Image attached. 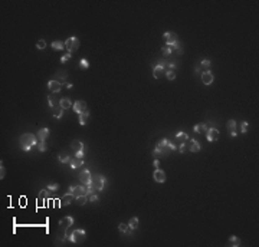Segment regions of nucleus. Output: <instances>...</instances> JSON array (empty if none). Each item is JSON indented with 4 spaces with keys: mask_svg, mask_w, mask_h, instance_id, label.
<instances>
[{
    "mask_svg": "<svg viewBox=\"0 0 259 247\" xmlns=\"http://www.w3.org/2000/svg\"><path fill=\"white\" fill-rule=\"evenodd\" d=\"M73 224V219L72 217H65V219H62L59 221V230L56 233V244H59V240L61 243H63V240L66 239V234H68V230H69V227Z\"/></svg>",
    "mask_w": 259,
    "mask_h": 247,
    "instance_id": "nucleus-1",
    "label": "nucleus"
},
{
    "mask_svg": "<svg viewBox=\"0 0 259 247\" xmlns=\"http://www.w3.org/2000/svg\"><path fill=\"white\" fill-rule=\"evenodd\" d=\"M19 141H20V145H22L23 151H29L33 145H36V144H38V138L35 137L33 134H29L28 132V134H23Z\"/></svg>",
    "mask_w": 259,
    "mask_h": 247,
    "instance_id": "nucleus-2",
    "label": "nucleus"
},
{
    "mask_svg": "<svg viewBox=\"0 0 259 247\" xmlns=\"http://www.w3.org/2000/svg\"><path fill=\"white\" fill-rule=\"evenodd\" d=\"M85 237H87V233L83 230H81V229H77V230H72L69 234H68V240L72 243H75V244H81V243H83V240H85Z\"/></svg>",
    "mask_w": 259,
    "mask_h": 247,
    "instance_id": "nucleus-3",
    "label": "nucleus"
},
{
    "mask_svg": "<svg viewBox=\"0 0 259 247\" xmlns=\"http://www.w3.org/2000/svg\"><path fill=\"white\" fill-rule=\"evenodd\" d=\"M89 185L92 187L95 191H102V190H104V187H105V177L101 175V174L95 175V178H92V181H91Z\"/></svg>",
    "mask_w": 259,
    "mask_h": 247,
    "instance_id": "nucleus-4",
    "label": "nucleus"
},
{
    "mask_svg": "<svg viewBox=\"0 0 259 247\" xmlns=\"http://www.w3.org/2000/svg\"><path fill=\"white\" fill-rule=\"evenodd\" d=\"M65 48L69 50V53H73L75 50H78L79 48V39L72 36V38H68L65 40Z\"/></svg>",
    "mask_w": 259,
    "mask_h": 247,
    "instance_id": "nucleus-5",
    "label": "nucleus"
},
{
    "mask_svg": "<svg viewBox=\"0 0 259 247\" xmlns=\"http://www.w3.org/2000/svg\"><path fill=\"white\" fill-rule=\"evenodd\" d=\"M79 181H81V184L82 185H89L91 184V181H92V175H91V172H89L88 170H83L81 174H79Z\"/></svg>",
    "mask_w": 259,
    "mask_h": 247,
    "instance_id": "nucleus-6",
    "label": "nucleus"
},
{
    "mask_svg": "<svg viewBox=\"0 0 259 247\" xmlns=\"http://www.w3.org/2000/svg\"><path fill=\"white\" fill-rule=\"evenodd\" d=\"M48 89H49L52 93H58L62 89V83L59 82V81H56V79H52V81L48 82Z\"/></svg>",
    "mask_w": 259,
    "mask_h": 247,
    "instance_id": "nucleus-7",
    "label": "nucleus"
},
{
    "mask_svg": "<svg viewBox=\"0 0 259 247\" xmlns=\"http://www.w3.org/2000/svg\"><path fill=\"white\" fill-rule=\"evenodd\" d=\"M69 192H71L73 197L77 198L79 195H83L85 192H87V188L85 185H77V187H69Z\"/></svg>",
    "mask_w": 259,
    "mask_h": 247,
    "instance_id": "nucleus-8",
    "label": "nucleus"
},
{
    "mask_svg": "<svg viewBox=\"0 0 259 247\" xmlns=\"http://www.w3.org/2000/svg\"><path fill=\"white\" fill-rule=\"evenodd\" d=\"M206 138H207L209 142L217 141V138H219V131H217L216 128H209V129L206 131Z\"/></svg>",
    "mask_w": 259,
    "mask_h": 247,
    "instance_id": "nucleus-9",
    "label": "nucleus"
},
{
    "mask_svg": "<svg viewBox=\"0 0 259 247\" xmlns=\"http://www.w3.org/2000/svg\"><path fill=\"white\" fill-rule=\"evenodd\" d=\"M153 178H154L155 182H165V180H167V177H165V172L164 171H161L160 168H157V170L153 172Z\"/></svg>",
    "mask_w": 259,
    "mask_h": 247,
    "instance_id": "nucleus-10",
    "label": "nucleus"
},
{
    "mask_svg": "<svg viewBox=\"0 0 259 247\" xmlns=\"http://www.w3.org/2000/svg\"><path fill=\"white\" fill-rule=\"evenodd\" d=\"M165 65L167 63H163V62H158V65L157 66H154V69H153V75H154V78L155 79H158V78L164 73V69H165Z\"/></svg>",
    "mask_w": 259,
    "mask_h": 247,
    "instance_id": "nucleus-11",
    "label": "nucleus"
},
{
    "mask_svg": "<svg viewBox=\"0 0 259 247\" xmlns=\"http://www.w3.org/2000/svg\"><path fill=\"white\" fill-rule=\"evenodd\" d=\"M49 128H42V129H39L38 131V141L39 142H45L46 139H48V137H49Z\"/></svg>",
    "mask_w": 259,
    "mask_h": 247,
    "instance_id": "nucleus-12",
    "label": "nucleus"
},
{
    "mask_svg": "<svg viewBox=\"0 0 259 247\" xmlns=\"http://www.w3.org/2000/svg\"><path fill=\"white\" fill-rule=\"evenodd\" d=\"M73 111H75L77 114H81V112H83V111H87V102L82 101V99L77 101V102L73 104Z\"/></svg>",
    "mask_w": 259,
    "mask_h": 247,
    "instance_id": "nucleus-13",
    "label": "nucleus"
},
{
    "mask_svg": "<svg viewBox=\"0 0 259 247\" xmlns=\"http://www.w3.org/2000/svg\"><path fill=\"white\" fill-rule=\"evenodd\" d=\"M73 198H75V197L72 195L71 192H69V194H65V195H63V197L59 200V205H61V207H66V205H69V204H72Z\"/></svg>",
    "mask_w": 259,
    "mask_h": 247,
    "instance_id": "nucleus-14",
    "label": "nucleus"
},
{
    "mask_svg": "<svg viewBox=\"0 0 259 247\" xmlns=\"http://www.w3.org/2000/svg\"><path fill=\"white\" fill-rule=\"evenodd\" d=\"M215 81V76H213V73L210 71H206L203 72V75H202V82L204 83V85H210V83Z\"/></svg>",
    "mask_w": 259,
    "mask_h": 247,
    "instance_id": "nucleus-15",
    "label": "nucleus"
},
{
    "mask_svg": "<svg viewBox=\"0 0 259 247\" xmlns=\"http://www.w3.org/2000/svg\"><path fill=\"white\" fill-rule=\"evenodd\" d=\"M187 149L189 151H192V152H199V151H200V144H199L197 139H189Z\"/></svg>",
    "mask_w": 259,
    "mask_h": 247,
    "instance_id": "nucleus-16",
    "label": "nucleus"
},
{
    "mask_svg": "<svg viewBox=\"0 0 259 247\" xmlns=\"http://www.w3.org/2000/svg\"><path fill=\"white\" fill-rule=\"evenodd\" d=\"M163 38L165 39V42H167V45L176 43V42H177V36H176V33H173V32H164V35H163Z\"/></svg>",
    "mask_w": 259,
    "mask_h": 247,
    "instance_id": "nucleus-17",
    "label": "nucleus"
},
{
    "mask_svg": "<svg viewBox=\"0 0 259 247\" xmlns=\"http://www.w3.org/2000/svg\"><path fill=\"white\" fill-rule=\"evenodd\" d=\"M72 152L73 154H77V152H79V151H82L83 148H85V145H83L79 139H75V141H72Z\"/></svg>",
    "mask_w": 259,
    "mask_h": 247,
    "instance_id": "nucleus-18",
    "label": "nucleus"
},
{
    "mask_svg": "<svg viewBox=\"0 0 259 247\" xmlns=\"http://www.w3.org/2000/svg\"><path fill=\"white\" fill-rule=\"evenodd\" d=\"M48 198V190H42V191L39 192V197L38 200H36V204H38V207H43L45 204L43 201Z\"/></svg>",
    "mask_w": 259,
    "mask_h": 247,
    "instance_id": "nucleus-19",
    "label": "nucleus"
},
{
    "mask_svg": "<svg viewBox=\"0 0 259 247\" xmlns=\"http://www.w3.org/2000/svg\"><path fill=\"white\" fill-rule=\"evenodd\" d=\"M83 164V159L82 158H78V157H71V161H69V165H71V168H78V167H81Z\"/></svg>",
    "mask_w": 259,
    "mask_h": 247,
    "instance_id": "nucleus-20",
    "label": "nucleus"
},
{
    "mask_svg": "<svg viewBox=\"0 0 259 247\" xmlns=\"http://www.w3.org/2000/svg\"><path fill=\"white\" fill-rule=\"evenodd\" d=\"M59 101L61 99H58L55 96V93H50L49 96H48V104H49L50 108H55V106H59Z\"/></svg>",
    "mask_w": 259,
    "mask_h": 247,
    "instance_id": "nucleus-21",
    "label": "nucleus"
},
{
    "mask_svg": "<svg viewBox=\"0 0 259 247\" xmlns=\"http://www.w3.org/2000/svg\"><path fill=\"white\" fill-rule=\"evenodd\" d=\"M59 106H61L62 109H69L72 106V101L69 98H62L59 101Z\"/></svg>",
    "mask_w": 259,
    "mask_h": 247,
    "instance_id": "nucleus-22",
    "label": "nucleus"
},
{
    "mask_svg": "<svg viewBox=\"0 0 259 247\" xmlns=\"http://www.w3.org/2000/svg\"><path fill=\"white\" fill-rule=\"evenodd\" d=\"M78 115H79V124H81V125H87V122H88V118H89L88 109L83 111V112H81V114H78Z\"/></svg>",
    "mask_w": 259,
    "mask_h": 247,
    "instance_id": "nucleus-23",
    "label": "nucleus"
},
{
    "mask_svg": "<svg viewBox=\"0 0 259 247\" xmlns=\"http://www.w3.org/2000/svg\"><path fill=\"white\" fill-rule=\"evenodd\" d=\"M167 145H169V139H167V138H163V139H160V141H158V144L155 145V149L161 151V155H163V149H164Z\"/></svg>",
    "mask_w": 259,
    "mask_h": 247,
    "instance_id": "nucleus-24",
    "label": "nucleus"
},
{
    "mask_svg": "<svg viewBox=\"0 0 259 247\" xmlns=\"http://www.w3.org/2000/svg\"><path fill=\"white\" fill-rule=\"evenodd\" d=\"M176 139H177V141H180V144L186 142V141H189V135H187V134H184L183 131H180V132H177Z\"/></svg>",
    "mask_w": 259,
    "mask_h": 247,
    "instance_id": "nucleus-25",
    "label": "nucleus"
},
{
    "mask_svg": "<svg viewBox=\"0 0 259 247\" xmlns=\"http://www.w3.org/2000/svg\"><path fill=\"white\" fill-rule=\"evenodd\" d=\"M52 48L55 50H62L65 49V42H59V40H55V42H52Z\"/></svg>",
    "mask_w": 259,
    "mask_h": 247,
    "instance_id": "nucleus-26",
    "label": "nucleus"
},
{
    "mask_svg": "<svg viewBox=\"0 0 259 247\" xmlns=\"http://www.w3.org/2000/svg\"><path fill=\"white\" fill-rule=\"evenodd\" d=\"M194 132H206L209 128H207V125L206 124H197V125H194Z\"/></svg>",
    "mask_w": 259,
    "mask_h": 247,
    "instance_id": "nucleus-27",
    "label": "nucleus"
},
{
    "mask_svg": "<svg viewBox=\"0 0 259 247\" xmlns=\"http://www.w3.org/2000/svg\"><path fill=\"white\" fill-rule=\"evenodd\" d=\"M229 246H233V247L240 246V240H239V239H237L236 236L229 237Z\"/></svg>",
    "mask_w": 259,
    "mask_h": 247,
    "instance_id": "nucleus-28",
    "label": "nucleus"
},
{
    "mask_svg": "<svg viewBox=\"0 0 259 247\" xmlns=\"http://www.w3.org/2000/svg\"><path fill=\"white\" fill-rule=\"evenodd\" d=\"M128 227H130L131 230H135V229H137L138 227V219L137 217H132V219L128 221Z\"/></svg>",
    "mask_w": 259,
    "mask_h": 247,
    "instance_id": "nucleus-29",
    "label": "nucleus"
},
{
    "mask_svg": "<svg viewBox=\"0 0 259 247\" xmlns=\"http://www.w3.org/2000/svg\"><path fill=\"white\" fill-rule=\"evenodd\" d=\"M226 128H227V131L229 132H233L235 129H236V121H235V119H229Z\"/></svg>",
    "mask_w": 259,
    "mask_h": 247,
    "instance_id": "nucleus-30",
    "label": "nucleus"
},
{
    "mask_svg": "<svg viewBox=\"0 0 259 247\" xmlns=\"http://www.w3.org/2000/svg\"><path fill=\"white\" fill-rule=\"evenodd\" d=\"M59 161H61V162H63V164H66V162H68V164H69V161H71V155H68V154H65V152H62L61 155H59Z\"/></svg>",
    "mask_w": 259,
    "mask_h": 247,
    "instance_id": "nucleus-31",
    "label": "nucleus"
},
{
    "mask_svg": "<svg viewBox=\"0 0 259 247\" xmlns=\"http://www.w3.org/2000/svg\"><path fill=\"white\" fill-rule=\"evenodd\" d=\"M88 195L87 194H83V195H79V197H77L75 200H77L78 204H81V205H83V204H87V201H88Z\"/></svg>",
    "mask_w": 259,
    "mask_h": 247,
    "instance_id": "nucleus-32",
    "label": "nucleus"
},
{
    "mask_svg": "<svg viewBox=\"0 0 259 247\" xmlns=\"http://www.w3.org/2000/svg\"><path fill=\"white\" fill-rule=\"evenodd\" d=\"M161 53H163V56H164V58L170 56V55H171L170 46H167V45H165V46H163V48H161Z\"/></svg>",
    "mask_w": 259,
    "mask_h": 247,
    "instance_id": "nucleus-33",
    "label": "nucleus"
},
{
    "mask_svg": "<svg viewBox=\"0 0 259 247\" xmlns=\"http://www.w3.org/2000/svg\"><path fill=\"white\" fill-rule=\"evenodd\" d=\"M62 108L61 106H55V108H53V116H55V118H61L62 116Z\"/></svg>",
    "mask_w": 259,
    "mask_h": 247,
    "instance_id": "nucleus-34",
    "label": "nucleus"
},
{
    "mask_svg": "<svg viewBox=\"0 0 259 247\" xmlns=\"http://www.w3.org/2000/svg\"><path fill=\"white\" fill-rule=\"evenodd\" d=\"M165 76L169 81H174L176 79V71H167L165 72Z\"/></svg>",
    "mask_w": 259,
    "mask_h": 247,
    "instance_id": "nucleus-35",
    "label": "nucleus"
},
{
    "mask_svg": "<svg viewBox=\"0 0 259 247\" xmlns=\"http://www.w3.org/2000/svg\"><path fill=\"white\" fill-rule=\"evenodd\" d=\"M79 66H81V69H88L89 63H88L87 59H81V61H79Z\"/></svg>",
    "mask_w": 259,
    "mask_h": 247,
    "instance_id": "nucleus-36",
    "label": "nucleus"
},
{
    "mask_svg": "<svg viewBox=\"0 0 259 247\" xmlns=\"http://www.w3.org/2000/svg\"><path fill=\"white\" fill-rule=\"evenodd\" d=\"M118 230L121 231V233H127V230H128V224H127V223H121V224L118 225Z\"/></svg>",
    "mask_w": 259,
    "mask_h": 247,
    "instance_id": "nucleus-37",
    "label": "nucleus"
},
{
    "mask_svg": "<svg viewBox=\"0 0 259 247\" xmlns=\"http://www.w3.org/2000/svg\"><path fill=\"white\" fill-rule=\"evenodd\" d=\"M210 65H212V62H210L209 59H204V61H202V63H200V68H206V69H209Z\"/></svg>",
    "mask_w": 259,
    "mask_h": 247,
    "instance_id": "nucleus-38",
    "label": "nucleus"
},
{
    "mask_svg": "<svg viewBox=\"0 0 259 247\" xmlns=\"http://www.w3.org/2000/svg\"><path fill=\"white\" fill-rule=\"evenodd\" d=\"M36 48H38V49H45V48H46V42H45L43 39L38 40V43H36Z\"/></svg>",
    "mask_w": 259,
    "mask_h": 247,
    "instance_id": "nucleus-39",
    "label": "nucleus"
},
{
    "mask_svg": "<svg viewBox=\"0 0 259 247\" xmlns=\"http://www.w3.org/2000/svg\"><path fill=\"white\" fill-rule=\"evenodd\" d=\"M38 149H39V151H42V152H43V151H46V144H45V142H39L38 144Z\"/></svg>",
    "mask_w": 259,
    "mask_h": 247,
    "instance_id": "nucleus-40",
    "label": "nucleus"
},
{
    "mask_svg": "<svg viewBox=\"0 0 259 247\" xmlns=\"http://www.w3.org/2000/svg\"><path fill=\"white\" fill-rule=\"evenodd\" d=\"M240 131L245 134V132H248V122H242V125H240Z\"/></svg>",
    "mask_w": 259,
    "mask_h": 247,
    "instance_id": "nucleus-41",
    "label": "nucleus"
},
{
    "mask_svg": "<svg viewBox=\"0 0 259 247\" xmlns=\"http://www.w3.org/2000/svg\"><path fill=\"white\" fill-rule=\"evenodd\" d=\"M186 149H187V145H186V142H182L180 145H179V151H180V152H184Z\"/></svg>",
    "mask_w": 259,
    "mask_h": 247,
    "instance_id": "nucleus-42",
    "label": "nucleus"
},
{
    "mask_svg": "<svg viewBox=\"0 0 259 247\" xmlns=\"http://www.w3.org/2000/svg\"><path fill=\"white\" fill-rule=\"evenodd\" d=\"M71 56H72V53H68V55H63V56H62V58H61V63H65V62L68 61V59H69Z\"/></svg>",
    "mask_w": 259,
    "mask_h": 247,
    "instance_id": "nucleus-43",
    "label": "nucleus"
},
{
    "mask_svg": "<svg viewBox=\"0 0 259 247\" xmlns=\"http://www.w3.org/2000/svg\"><path fill=\"white\" fill-rule=\"evenodd\" d=\"M48 190H49V191H56V190H58V184H49V185H48Z\"/></svg>",
    "mask_w": 259,
    "mask_h": 247,
    "instance_id": "nucleus-44",
    "label": "nucleus"
},
{
    "mask_svg": "<svg viewBox=\"0 0 259 247\" xmlns=\"http://www.w3.org/2000/svg\"><path fill=\"white\" fill-rule=\"evenodd\" d=\"M0 178H2V180H3V178H5V167H3V162H2V164H0Z\"/></svg>",
    "mask_w": 259,
    "mask_h": 247,
    "instance_id": "nucleus-45",
    "label": "nucleus"
},
{
    "mask_svg": "<svg viewBox=\"0 0 259 247\" xmlns=\"http://www.w3.org/2000/svg\"><path fill=\"white\" fill-rule=\"evenodd\" d=\"M89 200L92 201V203H98L99 201V198H98V195H95V194H92L91 197H89Z\"/></svg>",
    "mask_w": 259,
    "mask_h": 247,
    "instance_id": "nucleus-46",
    "label": "nucleus"
},
{
    "mask_svg": "<svg viewBox=\"0 0 259 247\" xmlns=\"http://www.w3.org/2000/svg\"><path fill=\"white\" fill-rule=\"evenodd\" d=\"M169 148H170V151H174L177 147H176V145H174L173 142H170V141H169Z\"/></svg>",
    "mask_w": 259,
    "mask_h": 247,
    "instance_id": "nucleus-47",
    "label": "nucleus"
},
{
    "mask_svg": "<svg viewBox=\"0 0 259 247\" xmlns=\"http://www.w3.org/2000/svg\"><path fill=\"white\" fill-rule=\"evenodd\" d=\"M158 165H160V161H158V159L155 158V159H154V167H155V170L158 168Z\"/></svg>",
    "mask_w": 259,
    "mask_h": 247,
    "instance_id": "nucleus-48",
    "label": "nucleus"
}]
</instances>
